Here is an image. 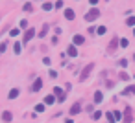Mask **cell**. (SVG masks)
<instances>
[{"label":"cell","mask_w":135,"mask_h":123,"mask_svg":"<svg viewBox=\"0 0 135 123\" xmlns=\"http://www.w3.org/2000/svg\"><path fill=\"white\" fill-rule=\"evenodd\" d=\"M41 88H43V79H35V83L32 84V90H34V92H39Z\"/></svg>","instance_id":"6"},{"label":"cell","mask_w":135,"mask_h":123,"mask_svg":"<svg viewBox=\"0 0 135 123\" xmlns=\"http://www.w3.org/2000/svg\"><path fill=\"white\" fill-rule=\"evenodd\" d=\"M92 118H94V120H100V118H102V112H100V110L92 112Z\"/></svg>","instance_id":"24"},{"label":"cell","mask_w":135,"mask_h":123,"mask_svg":"<svg viewBox=\"0 0 135 123\" xmlns=\"http://www.w3.org/2000/svg\"><path fill=\"white\" fill-rule=\"evenodd\" d=\"M120 46H122V48H128V39H120Z\"/></svg>","instance_id":"26"},{"label":"cell","mask_w":135,"mask_h":123,"mask_svg":"<svg viewBox=\"0 0 135 123\" xmlns=\"http://www.w3.org/2000/svg\"><path fill=\"white\" fill-rule=\"evenodd\" d=\"M54 94H59V97H58V99H59V101H65V92L61 90V88L56 86V88H54Z\"/></svg>","instance_id":"10"},{"label":"cell","mask_w":135,"mask_h":123,"mask_svg":"<svg viewBox=\"0 0 135 123\" xmlns=\"http://www.w3.org/2000/svg\"><path fill=\"white\" fill-rule=\"evenodd\" d=\"M92 68H94V64H87L85 68L82 70V74H80V81H87V77H89V74L92 72Z\"/></svg>","instance_id":"2"},{"label":"cell","mask_w":135,"mask_h":123,"mask_svg":"<svg viewBox=\"0 0 135 123\" xmlns=\"http://www.w3.org/2000/svg\"><path fill=\"white\" fill-rule=\"evenodd\" d=\"M96 33H98V35H104L106 33V26H100L98 30H96Z\"/></svg>","instance_id":"25"},{"label":"cell","mask_w":135,"mask_h":123,"mask_svg":"<svg viewBox=\"0 0 135 123\" xmlns=\"http://www.w3.org/2000/svg\"><path fill=\"white\" fill-rule=\"evenodd\" d=\"M133 59H135V55H133Z\"/></svg>","instance_id":"36"},{"label":"cell","mask_w":135,"mask_h":123,"mask_svg":"<svg viewBox=\"0 0 135 123\" xmlns=\"http://www.w3.org/2000/svg\"><path fill=\"white\" fill-rule=\"evenodd\" d=\"M118 46H120V41L117 39V37H113L111 42H109V46H108V51H109V53H115V50H117Z\"/></svg>","instance_id":"3"},{"label":"cell","mask_w":135,"mask_h":123,"mask_svg":"<svg viewBox=\"0 0 135 123\" xmlns=\"http://www.w3.org/2000/svg\"><path fill=\"white\" fill-rule=\"evenodd\" d=\"M89 2L92 4V6H94V4H98V0H89Z\"/></svg>","instance_id":"34"},{"label":"cell","mask_w":135,"mask_h":123,"mask_svg":"<svg viewBox=\"0 0 135 123\" xmlns=\"http://www.w3.org/2000/svg\"><path fill=\"white\" fill-rule=\"evenodd\" d=\"M6 48H8V44H6V42H2V44H0V51H6Z\"/></svg>","instance_id":"29"},{"label":"cell","mask_w":135,"mask_h":123,"mask_svg":"<svg viewBox=\"0 0 135 123\" xmlns=\"http://www.w3.org/2000/svg\"><path fill=\"white\" fill-rule=\"evenodd\" d=\"M133 121V110L132 107H126L124 108V123H132Z\"/></svg>","instance_id":"4"},{"label":"cell","mask_w":135,"mask_h":123,"mask_svg":"<svg viewBox=\"0 0 135 123\" xmlns=\"http://www.w3.org/2000/svg\"><path fill=\"white\" fill-rule=\"evenodd\" d=\"M118 79H120V81H130V75L126 72H120L118 74Z\"/></svg>","instance_id":"15"},{"label":"cell","mask_w":135,"mask_h":123,"mask_svg":"<svg viewBox=\"0 0 135 123\" xmlns=\"http://www.w3.org/2000/svg\"><path fill=\"white\" fill-rule=\"evenodd\" d=\"M67 53L68 55H72V57H76V55H78V50H76V46H68V50H67Z\"/></svg>","instance_id":"11"},{"label":"cell","mask_w":135,"mask_h":123,"mask_svg":"<svg viewBox=\"0 0 135 123\" xmlns=\"http://www.w3.org/2000/svg\"><path fill=\"white\" fill-rule=\"evenodd\" d=\"M46 33H48V24H44L43 28H41V31H39V37H41V39H43V37L46 35Z\"/></svg>","instance_id":"14"},{"label":"cell","mask_w":135,"mask_h":123,"mask_svg":"<svg viewBox=\"0 0 135 123\" xmlns=\"http://www.w3.org/2000/svg\"><path fill=\"white\" fill-rule=\"evenodd\" d=\"M17 96H18V90H17V88H13V90L9 92V99H15Z\"/></svg>","instance_id":"19"},{"label":"cell","mask_w":135,"mask_h":123,"mask_svg":"<svg viewBox=\"0 0 135 123\" xmlns=\"http://www.w3.org/2000/svg\"><path fill=\"white\" fill-rule=\"evenodd\" d=\"M54 101H56L54 96H46V97H44V105H52Z\"/></svg>","instance_id":"16"},{"label":"cell","mask_w":135,"mask_h":123,"mask_svg":"<svg viewBox=\"0 0 135 123\" xmlns=\"http://www.w3.org/2000/svg\"><path fill=\"white\" fill-rule=\"evenodd\" d=\"M118 64L122 66V68H126V66H128V61H126V59H120V61H118Z\"/></svg>","instance_id":"27"},{"label":"cell","mask_w":135,"mask_h":123,"mask_svg":"<svg viewBox=\"0 0 135 123\" xmlns=\"http://www.w3.org/2000/svg\"><path fill=\"white\" fill-rule=\"evenodd\" d=\"M126 24L128 26H135V17H128L126 18Z\"/></svg>","instance_id":"20"},{"label":"cell","mask_w":135,"mask_h":123,"mask_svg":"<svg viewBox=\"0 0 135 123\" xmlns=\"http://www.w3.org/2000/svg\"><path fill=\"white\" fill-rule=\"evenodd\" d=\"M2 120L6 121V123H9V121L13 120V114H11L9 110H4V112H2Z\"/></svg>","instance_id":"8"},{"label":"cell","mask_w":135,"mask_h":123,"mask_svg":"<svg viewBox=\"0 0 135 123\" xmlns=\"http://www.w3.org/2000/svg\"><path fill=\"white\" fill-rule=\"evenodd\" d=\"M106 118H108V121H109V123H115V120H117L113 112H108V114H106Z\"/></svg>","instance_id":"17"},{"label":"cell","mask_w":135,"mask_h":123,"mask_svg":"<svg viewBox=\"0 0 135 123\" xmlns=\"http://www.w3.org/2000/svg\"><path fill=\"white\" fill-rule=\"evenodd\" d=\"M74 17H76V13H74L72 9H65V18H68V20H74Z\"/></svg>","instance_id":"9"},{"label":"cell","mask_w":135,"mask_h":123,"mask_svg":"<svg viewBox=\"0 0 135 123\" xmlns=\"http://www.w3.org/2000/svg\"><path fill=\"white\" fill-rule=\"evenodd\" d=\"M50 77H58V72H56V70H50Z\"/></svg>","instance_id":"31"},{"label":"cell","mask_w":135,"mask_h":123,"mask_svg":"<svg viewBox=\"0 0 135 123\" xmlns=\"http://www.w3.org/2000/svg\"><path fill=\"white\" fill-rule=\"evenodd\" d=\"M54 6H56V7H58V9H61V7H63V0H58V2H56V4H54Z\"/></svg>","instance_id":"28"},{"label":"cell","mask_w":135,"mask_h":123,"mask_svg":"<svg viewBox=\"0 0 135 123\" xmlns=\"http://www.w3.org/2000/svg\"><path fill=\"white\" fill-rule=\"evenodd\" d=\"M130 94H133V96H135V86H130V88L124 90V96H130Z\"/></svg>","instance_id":"18"},{"label":"cell","mask_w":135,"mask_h":123,"mask_svg":"<svg viewBox=\"0 0 135 123\" xmlns=\"http://www.w3.org/2000/svg\"><path fill=\"white\" fill-rule=\"evenodd\" d=\"M20 28H26V30H28V22L26 20H20Z\"/></svg>","instance_id":"30"},{"label":"cell","mask_w":135,"mask_h":123,"mask_svg":"<svg viewBox=\"0 0 135 123\" xmlns=\"http://www.w3.org/2000/svg\"><path fill=\"white\" fill-rule=\"evenodd\" d=\"M104 101V94L102 92H94V103H102Z\"/></svg>","instance_id":"12"},{"label":"cell","mask_w":135,"mask_h":123,"mask_svg":"<svg viewBox=\"0 0 135 123\" xmlns=\"http://www.w3.org/2000/svg\"><path fill=\"white\" fill-rule=\"evenodd\" d=\"M22 9H24L26 13H32V11H34V6H32V4H26V6L22 7Z\"/></svg>","instance_id":"21"},{"label":"cell","mask_w":135,"mask_h":123,"mask_svg":"<svg viewBox=\"0 0 135 123\" xmlns=\"http://www.w3.org/2000/svg\"><path fill=\"white\" fill-rule=\"evenodd\" d=\"M35 112H44V105L43 103H39V105L35 107Z\"/></svg>","instance_id":"23"},{"label":"cell","mask_w":135,"mask_h":123,"mask_svg":"<svg viewBox=\"0 0 135 123\" xmlns=\"http://www.w3.org/2000/svg\"><path fill=\"white\" fill-rule=\"evenodd\" d=\"M34 35H35V30L34 28H28V30L24 31V44H28V41H30Z\"/></svg>","instance_id":"5"},{"label":"cell","mask_w":135,"mask_h":123,"mask_svg":"<svg viewBox=\"0 0 135 123\" xmlns=\"http://www.w3.org/2000/svg\"><path fill=\"white\" fill-rule=\"evenodd\" d=\"M133 35H135V30H133Z\"/></svg>","instance_id":"35"},{"label":"cell","mask_w":135,"mask_h":123,"mask_svg":"<svg viewBox=\"0 0 135 123\" xmlns=\"http://www.w3.org/2000/svg\"><path fill=\"white\" fill-rule=\"evenodd\" d=\"M83 42H85L83 35H76V37H74V44H83Z\"/></svg>","instance_id":"13"},{"label":"cell","mask_w":135,"mask_h":123,"mask_svg":"<svg viewBox=\"0 0 135 123\" xmlns=\"http://www.w3.org/2000/svg\"><path fill=\"white\" fill-rule=\"evenodd\" d=\"M15 53H20V44H15Z\"/></svg>","instance_id":"33"},{"label":"cell","mask_w":135,"mask_h":123,"mask_svg":"<svg viewBox=\"0 0 135 123\" xmlns=\"http://www.w3.org/2000/svg\"><path fill=\"white\" fill-rule=\"evenodd\" d=\"M68 112H70L72 116H74V114H78V112H82V105H80V103H74V105L68 108Z\"/></svg>","instance_id":"7"},{"label":"cell","mask_w":135,"mask_h":123,"mask_svg":"<svg viewBox=\"0 0 135 123\" xmlns=\"http://www.w3.org/2000/svg\"><path fill=\"white\" fill-rule=\"evenodd\" d=\"M52 7H54V6H52V4H48V2H44V4H43V9H44V11H50Z\"/></svg>","instance_id":"22"},{"label":"cell","mask_w":135,"mask_h":123,"mask_svg":"<svg viewBox=\"0 0 135 123\" xmlns=\"http://www.w3.org/2000/svg\"><path fill=\"white\" fill-rule=\"evenodd\" d=\"M11 35H13V37L18 35V30H17V28H13V30H11Z\"/></svg>","instance_id":"32"},{"label":"cell","mask_w":135,"mask_h":123,"mask_svg":"<svg viewBox=\"0 0 135 123\" xmlns=\"http://www.w3.org/2000/svg\"><path fill=\"white\" fill-rule=\"evenodd\" d=\"M98 17H100V9H98V7H92L91 11H87V13H85V20H87V22L96 20Z\"/></svg>","instance_id":"1"}]
</instances>
